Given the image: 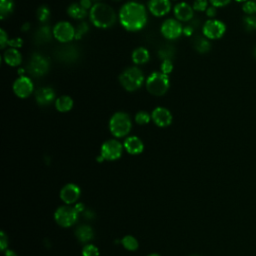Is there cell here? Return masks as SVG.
<instances>
[{
    "label": "cell",
    "mask_w": 256,
    "mask_h": 256,
    "mask_svg": "<svg viewBox=\"0 0 256 256\" xmlns=\"http://www.w3.org/2000/svg\"><path fill=\"white\" fill-rule=\"evenodd\" d=\"M118 19L121 26L128 32L140 31L147 24V9L138 1H128L119 10Z\"/></svg>",
    "instance_id": "obj_1"
},
{
    "label": "cell",
    "mask_w": 256,
    "mask_h": 256,
    "mask_svg": "<svg viewBox=\"0 0 256 256\" xmlns=\"http://www.w3.org/2000/svg\"><path fill=\"white\" fill-rule=\"evenodd\" d=\"M90 22L97 28L107 29L117 21V14L114 9L103 2L94 3L89 10Z\"/></svg>",
    "instance_id": "obj_2"
},
{
    "label": "cell",
    "mask_w": 256,
    "mask_h": 256,
    "mask_svg": "<svg viewBox=\"0 0 256 256\" xmlns=\"http://www.w3.org/2000/svg\"><path fill=\"white\" fill-rule=\"evenodd\" d=\"M119 82L122 87L129 92L138 90L144 82V74L137 66H130L119 75Z\"/></svg>",
    "instance_id": "obj_3"
},
{
    "label": "cell",
    "mask_w": 256,
    "mask_h": 256,
    "mask_svg": "<svg viewBox=\"0 0 256 256\" xmlns=\"http://www.w3.org/2000/svg\"><path fill=\"white\" fill-rule=\"evenodd\" d=\"M170 86V80L167 74L160 71L152 72L146 79L147 91L155 96L164 95Z\"/></svg>",
    "instance_id": "obj_4"
},
{
    "label": "cell",
    "mask_w": 256,
    "mask_h": 256,
    "mask_svg": "<svg viewBox=\"0 0 256 256\" xmlns=\"http://www.w3.org/2000/svg\"><path fill=\"white\" fill-rule=\"evenodd\" d=\"M50 69V60L41 53L34 52L27 64V71L33 77H42Z\"/></svg>",
    "instance_id": "obj_5"
},
{
    "label": "cell",
    "mask_w": 256,
    "mask_h": 256,
    "mask_svg": "<svg viewBox=\"0 0 256 256\" xmlns=\"http://www.w3.org/2000/svg\"><path fill=\"white\" fill-rule=\"evenodd\" d=\"M109 128L111 133L116 137H123L128 134L131 129V121L128 114L124 112L115 113L110 119Z\"/></svg>",
    "instance_id": "obj_6"
},
{
    "label": "cell",
    "mask_w": 256,
    "mask_h": 256,
    "mask_svg": "<svg viewBox=\"0 0 256 256\" xmlns=\"http://www.w3.org/2000/svg\"><path fill=\"white\" fill-rule=\"evenodd\" d=\"M53 37L62 44L70 43L75 39V27L68 21H59L53 28Z\"/></svg>",
    "instance_id": "obj_7"
},
{
    "label": "cell",
    "mask_w": 256,
    "mask_h": 256,
    "mask_svg": "<svg viewBox=\"0 0 256 256\" xmlns=\"http://www.w3.org/2000/svg\"><path fill=\"white\" fill-rule=\"evenodd\" d=\"M202 32L204 37L209 40H217L222 37L226 32V25L218 19H209L203 24Z\"/></svg>",
    "instance_id": "obj_8"
},
{
    "label": "cell",
    "mask_w": 256,
    "mask_h": 256,
    "mask_svg": "<svg viewBox=\"0 0 256 256\" xmlns=\"http://www.w3.org/2000/svg\"><path fill=\"white\" fill-rule=\"evenodd\" d=\"M160 32L165 39L175 40L183 34V26L176 18H168L162 22Z\"/></svg>",
    "instance_id": "obj_9"
},
{
    "label": "cell",
    "mask_w": 256,
    "mask_h": 256,
    "mask_svg": "<svg viewBox=\"0 0 256 256\" xmlns=\"http://www.w3.org/2000/svg\"><path fill=\"white\" fill-rule=\"evenodd\" d=\"M77 214L78 212L75 207L61 206L55 212V220L60 226L69 227L76 222Z\"/></svg>",
    "instance_id": "obj_10"
},
{
    "label": "cell",
    "mask_w": 256,
    "mask_h": 256,
    "mask_svg": "<svg viewBox=\"0 0 256 256\" xmlns=\"http://www.w3.org/2000/svg\"><path fill=\"white\" fill-rule=\"evenodd\" d=\"M80 52L77 46L66 43L62 46H59L55 51V57L65 63H74L79 59Z\"/></svg>",
    "instance_id": "obj_11"
},
{
    "label": "cell",
    "mask_w": 256,
    "mask_h": 256,
    "mask_svg": "<svg viewBox=\"0 0 256 256\" xmlns=\"http://www.w3.org/2000/svg\"><path fill=\"white\" fill-rule=\"evenodd\" d=\"M12 88L16 96H18L19 98H27L32 94L34 85L29 77L23 75L14 81Z\"/></svg>",
    "instance_id": "obj_12"
},
{
    "label": "cell",
    "mask_w": 256,
    "mask_h": 256,
    "mask_svg": "<svg viewBox=\"0 0 256 256\" xmlns=\"http://www.w3.org/2000/svg\"><path fill=\"white\" fill-rule=\"evenodd\" d=\"M122 154V145L117 140H108L101 147V156L106 160L118 159Z\"/></svg>",
    "instance_id": "obj_13"
},
{
    "label": "cell",
    "mask_w": 256,
    "mask_h": 256,
    "mask_svg": "<svg viewBox=\"0 0 256 256\" xmlns=\"http://www.w3.org/2000/svg\"><path fill=\"white\" fill-rule=\"evenodd\" d=\"M147 7L153 16L163 17L171 10V2L170 0H149Z\"/></svg>",
    "instance_id": "obj_14"
},
{
    "label": "cell",
    "mask_w": 256,
    "mask_h": 256,
    "mask_svg": "<svg viewBox=\"0 0 256 256\" xmlns=\"http://www.w3.org/2000/svg\"><path fill=\"white\" fill-rule=\"evenodd\" d=\"M175 18L180 22H189L193 19L194 9L186 2H179L173 7Z\"/></svg>",
    "instance_id": "obj_15"
},
{
    "label": "cell",
    "mask_w": 256,
    "mask_h": 256,
    "mask_svg": "<svg viewBox=\"0 0 256 256\" xmlns=\"http://www.w3.org/2000/svg\"><path fill=\"white\" fill-rule=\"evenodd\" d=\"M152 119L157 126L166 127L171 124L172 115L168 109L164 107H157L152 112Z\"/></svg>",
    "instance_id": "obj_16"
},
{
    "label": "cell",
    "mask_w": 256,
    "mask_h": 256,
    "mask_svg": "<svg viewBox=\"0 0 256 256\" xmlns=\"http://www.w3.org/2000/svg\"><path fill=\"white\" fill-rule=\"evenodd\" d=\"M35 99L38 105L40 106L49 105L55 99V91L53 90V88L48 86L41 87L35 92Z\"/></svg>",
    "instance_id": "obj_17"
},
{
    "label": "cell",
    "mask_w": 256,
    "mask_h": 256,
    "mask_svg": "<svg viewBox=\"0 0 256 256\" xmlns=\"http://www.w3.org/2000/svg\"><path fill=\"white\" fill-rule=\"evenodd\" d=\"M79 196H80L79 187L71 183L65 185L60 192L61 199L67 204L74 203L79 198Z\"/></svg>",
    "instance_id": "obj_18"
},
{
    "label": "cell",
    "mask_w": 256,
    "mask_h": 256,
    "mask_svg": "<svg viewBox=\"0 0 256 256\" xmlns=\"http://www.w3.org/2000/svg\"><path fill=\"white\" fill-rule=\"evenodd\" d=\"M3 60L8 66L17 67L22 63V54L18 49L10 47L4 51Z\"/></svg>",
    "instance_id": "obj_19"
},
{
    "label": "cell",
    "mask_w": 256,
    "mask_h": 256,
    "mask_svg": "<svg viewBox=\"0 0 256 256\" xmlns=\"http://www.w3.org/2000/svg\"><path fill=\"white\" fill-rule=\"evenodd\" d=\"M53 37V31L49 25L43 24L41 25L34 34V41L36 44H45L50 42Z\"/></svg>",
    "instance_id": "obj_20"
},
{
    "label": "cell",
    "mask_w": 256,
    "mask_h": 256,
    "mask_svg": "<svg viewBox=\"0 0 256 256\" xmlns=\"http://www.w3.org/2000/svg\"><path fill=\"white\" fill-rule=\"evenodd\" d=\"M67 14L75 20H83L89 16L88 10L83 8L80 3H71L67 7Z\"/></svg>",
    "instance_id": "obj_21"
},
{
    "label": "cell",
    "mask_w": 256,
    "mask_h": 256,
    "mask_svg": "<svg viewBox=\"0 0 256 256\" xmlns=\"http://www.w3.org/2000/svg\"><path fill=\"white\" fill-rule=\"evenodd\" d=\"M149 59H150L149 51L146 48L142 47V46L135 48L132 51L131 60L136 66H137V65H143V64L147 63L149 61Z\"/></svg>",
    "instance_id": "obj_22"
},
{
    "label": "cell",
    "mask_w": 256,
    "mask_h": 256,
    "mask_svg": "<svg viewBox=\"0 0 256 256\" xmlns=\"http://www.w3.org/2000/svg\"><path fill=\"white\" fill-rule=\"evenodd\" d=\"M124 147L130 154H139V153L142 152L144 146L142 141L138 137H136V136H131V137L125 140Z\"/></svg>",
    "instance_id": "obj_23"
},
{
    "label": "cell",
    "mask_w": 256,
    "mask_h": 256,
    "mask_svg": "<svg viewBox=\"0 0 256 256\" xmlns=\"http://www.w3.org/2000/svg\"><path fill=\"white\" fill-rule=\"evenodd\" d=\"M55 106L58 111L67 112V111L71 110V108L73 107V100L70 96L62 95L56 99Z\"/></svg>",
    "instance_id": "obj_24"
},
{
    "label": "cell",
    "mask_w": 256,
    "mask_h": 256,
    "mask_svg": "<svg viewBox=\"0 0 256 256\" xmlns=\"http://www.w3.org/2000/svg\"><path fill=\"white\" fill-rule=\"evenodd\" d=\"M14 11L13 0H0V19L5 20Z\"/></svg>",
    "instance_id": "obj_25"
},
{
    "label": "cell",
    "mask_w": 256,
    "mask_h": 256,
    "mask_svg": "<svg viewBox=\"0 0 256 256\" xmlns=\"http://www.w3.org/2000/svg\"><path fill=\"white\" fill-rule=\"evenodd\" d=\"M75 235L77 237V239L81 242H87L91 240L93 238V230L91 229L90 226L87 225H81L79 226L76 231Z\"/></svg>",
    "instance_id": "obj_26"
},
{
    "label": "cell",
    "mask_w": 256,
    "mask_h": 256,
    "mask_svg": "<svg viewBox=\"0 0 256 256\" xmlns=\"http://www.w3.org/2000/svg\"><path fill=\"white\" fill-rule=\"evenodd\" d=\"M193 46L197 52L201 54L207 53L211 49V43L209 42V39L206 37H197L193 42Z\"/></svg>",
    "instance_id": "obj_27"
},
{
    "label": "cell",
    "mask_w": 256,
    "mask_h": 256,
    "mask_svg": "<svg viewBox=\"0 0 256 256\" xmlns=\"http://www.w3.org/2000/svg\"><path fill=\"white\" fill-rule=\"evenodd\" d=\"M175 55V49L173 46L165 45L158 50V57L162 60H172Z\"/></svg>",
    "instance_id": "obj_28"
},
{
    "label": "cell",
    "mask_w": 256,
    "mask_h": 256,
    "mask_svg": "<svg viewBox=\"0 0 256 256\" xmlns=\"http://www.w3.org/2000/svg\"><path fill=\"white\" fill-rule=\"evenodd\" d=\"M50 14H51V12H50V9L47 5H40L36 10L37 20L42 24H46V22L50 18Z\"/></svg>",
    "instance_id": "obj_29"
},
{
    "label": "cell",
    "mask_w": 256,
    "mask_h": 256,
    "mask_svg": "<svg viewBox=\"0 0 256 256\" xmlns=\"http://www.w3.org/2000/svg\"><path fill=\"white\" fill-rule=\"evenodd\" d=\"M89 24L85 21H81L75 27V40H80L89 31Z\"/></svg>",
    "instance_id": "obj_30"
},
{
    "label": "cell",
    "mask_w": 256,
    "mask_h": 256,
    "mask_svg": "<svg viewBox=\"0 0 256 256\" xmlns=\"http://www.w3.org/2000/svg\"><path fill=\"white\" fill-rule=\"evenodd\" d=\"M122 245L128 250H135L138 247V242L133 236L127 235L122 239Z\"/></svg>",
    "instance_id": "obj_31"
},
{
    "label": "cell",
    "mask_w": 256,
    "mask_h": 256,
    "mask_svg": "<svg viewBox=\"0 0 256 256\" xmlns=\"http://www.w3.org/2000/svg\"><path fill=\"white\" fill-rule=\"evenodd\" d=\"M192 7L194 11L205 12L208 8V0H194Z\"/></svg>",
    "instance_id": "obj_32"
},
{
    "label": "cell",
    "mask_w": 256,
    "mask_h": 256,
    "mask_svg": "<svg viewBox=\"0 0 256 256\" xmlns=\"http://www.w3.org/2000/svg\"><path fill=\"white\" fill-rule=\"evenodd\" d=\"M135 120L138 124H147L150 121V115L146 111H139L135 116Z\"/></svg>",
    "instance_id": "obj_33"
},
{
    "label": "cell",
    "mask_w": 256,
    "mask_h": 256,
    "mask_svg": "<svg viewBox=\"0 0 256 256\" xmlns=\"http://www.w3.org/2000/svg\"><path fill=\"white\" fill-rule=\"evenodd\" d=\"M242 10L247 15L255 14L256 13V2L255 1H250V0H248V1L244 2Z\"/></svg>",
    "instance_id": "obj_34"
},
{
    "label": "cell",
    "mask_w": 256,
    "mask_h": 256,
    "mask_svg": "<svg viewBox=\"0 0 256 256\" xmlns=\"http://www.w3.org/2000/svg\"><path fill=\"white\" fill-rule=\"evenodd\" d=\"M160 69L161 72H163L164 74H170L173 70V63L172 60H162L161 66H160Z\"/></svg>",
    "instance_id": "obj_35"
},
{
    "label": "cell",
    "mask_w": 256,
    "mask_h": 256,
    "mask_svg": "<svg viewBox=\"0 0 256 256\" xmlns=\"http://www.w3.org/2000/svg\"><path fill=\"white\" fill-rule=\"evenodd\" d=\"M83 256H98L99 251L98 248L94 245H86L82 250Z\"/></svg>",
    "instance_id": "obj_36"
},
{
    "label": "cell",
    "mask_w": 256,
    "mask_h": 256,
    "mask_svg": "<svg viewBox=\"0 0 256 256\" xmlns=\"http://www.w3.org/2000/svg\"><path fill=\"white\" fill-rule=\"evenodd\" d=\"M8 41H9L8 34L3 28H1L0 29V47H1V49H4L8 45Z\"/></svg>",
    "instance_id": "obj_37"
},
{
    "label": "cell",
    "mask_w": 256,
    "mask_h": 256,
    "mask_svg": "<svg viewBox=\"0 0 256 256\" xmlns=\"http://www.w3.org/2000/svg\"><path fill=\"white\" fill-rule=\"evenodd\" d=\"M8 46L11 47V48H16V49L21 48L23 46V40L20 37H16V38L9 39Z\"/></svg>",
    "instance_id": "obj_38"
},
{
    "label": "cell",
    "mask_w": 256,
    "mask_h": 256,
    "mask_svg": "<svg viewBox=\"0 0 256 256\" xmlns=\"http://www.w3.org/2000/svg\"><path fill=\"white\" fill-rule=\"evenodd\" d=\"M231 0H209L212 6L219 8V7H224L230 3Z\"/></svg>",
    "instance_id": "obj_39"
},
{
    "label": "cell",
    "mask_w": 256,
    "mask_h": 256,
    "mask_svg": "<svg viewBox=\"0 0 256 256\" xmlns=\"http://www.w3.org/2000/svg\"><path fill=\"white\" fill-rule=\"evenodd\" d=\"M194 29H195V25L191 22L190 24H187L183 27V35L189 37L191 36L193 32H194Z\"/></svg>",
    "instance_id": "obj_40"
},
{
    "label": "cell",
    "mask_w": 256,
    "mask_h": 256,
    "mask_svg": "<svg viewBox=\"0 0 256 256\" xmlns=\"http://www.w3.org/2000/svg\"><path fill=\"white\" fill-rule=\"evenodd\" d=\"M205 13H206V16H208L210 19H213L214 17L216 16V14H217V9H216V7L211 5V6H208V8L206 9Z\"/></svg>",
    "instance_id": "obj_41"
},
{
    "label": "cell",
    "mask_w": 256,
    "mask_h": 256,
    "mask_svg": "<svg viewBox=\"0 0 256 256\" xmlns=\"http://www.w3.org/2000/svg\"><path fill=\"white\" fill-rule=\"evenodd\" d=\"M80 5L85 8L86 10H90L91 7L93 6V1L92 0H80Z\"/></svg>",
    "instance_id": "obj_42"
},
{
    "label": "cell",
    "mask_w": 256,
    "mask_h": 256,
    "mask_svg": "<svg viewBox=\"0 0 256 256\" xmlns=\"http://www.w3.org/2000/svg\"><path fill=\"white\" fill-rule=\"evenodd\" d=\"M0 235H1V236H0V244H1V249L2 250H4L5 249V247L7 246V239H6V236H5V234H4V232L2 231L1 233H0Z\"/></svg>",
    "instance_id": "obj_43"
},
{
    "label": "cell",
    "mask_w": 256,
    "mask_h": 256,
    "mask_svg": "<svg viewBox=\"0 0 256 256\" xmlns=\"http://www.w3.org/2000/svg\"><path fill=\"white\" fill-rule=\"evenodd\" d=\"M244 21H245V23L247 24V25H249V26H251V27H255V23H256V18H254V17H252V16H247L246 17V18L244 19Z\"/></svg>",
    "instance_id": "obj_44"
},
{
    "label": "cell",
    "mask_w": 256,
    "mask_h": 256,
    "mask_svg": "<svg viewBox=\"0 0 256 256\" xmlns=\"http://www.w3.org/2000/svg\"><path fill=\"white\" fill-rule=\"evenodd\" d=\"M30 23L29 22H25V23H23L22 24V26H21V31L22 32H27V31H29L30 30Z\"/></svg>",
    "instance_id": "obj_45"
},
{
    "label": "cell",
    "mask_w": 256,
    "mask_h": 256,
    "mask_svg": "<svg viewBox=\"0 0 256 256\" xmlns=\"http://www.w3.org/2000/svg\"><path fill=\"white\" fill-rule=\"evenodd\" d=\"M74 207H75V209L77 210V212H81V211H83V204H81V203L77 204V205H75Z\"/></svg>",
    "instance_id": "obj_46"
},
{
    "label": "cell",
    "mask_w": 256,
    "mask_h": 256,
    "mask_svg": "<svg viewBox=\"0 0 256 256\" xmlns=\"http://www.w3.org/2000/svg\"><path fill=\"white\" fill-rule=\"evenodd\" d=\"M5 255L6 256H17L13 251H11V250H7L6 252H5Z\"/></svg>",
    "instance_id": "obj_47"
},
{
    "label": "cell",
    "mask_w": 256,
    "mask_h": 256,
    "mask_svg": "<svg viewBox=\"0 0 256 256\" xmlns=\"http://www.w3.org/2000/svg\"><path fill=\"white\" fill-rule=\"evenodd\" d=\"M235 1L236 2H246V1H248V0H235Z\"/></svg>",
    "instance_id": "obj_48"
},
{
    "label": "cell",
    "mask_w": 256,
    "mask_h": 256,
    "mask_svg": "<svg viewBox=\"0 0 256 256\" xmlns=\"http://www.w3.org/2000/svg\"><path fill=\"white\" fill-rule=\"evenodd\" d=\"M92 1H93V2H95V3H97V2H101L100 0H92Z\"/></svg>",
    "instance_id": "obj_49"
},
{
    "label": "cell",
    "mask_w": 256,
    "mask_h": 256,
    "mask_svg": "<svg viewBox=\"0 0 256 256\" xmlns=\"http://www.w3.org/2000/svg\"><path fill=\"white\" fill-rule=\"evenodd\" d=\"M148 256H159V255H158V254H155V253H154V254H150V255H148Z\"/></svg>",
    "instance_id": "obj_50"
},
{
    "label": "cell",
    "mask_w": 256,
    "mask_h": 256,
    "mask_svg": "<svg viewBox=\"0 0 256 256\" xmlns=\"http://www.w3.org/2000/svg\"><path fill=\"white\" fill-rule=\"evenodd\" d=\"M113 1L114 2H120V1H122V0H113Z\"/></svg>",
    "instance_id": "obj_51"
},
{
    "label": "cell",
    "mask_w": 256,
    "mask_h": 256,
    "mask_svg": "<svg viewBox=\"0 0 256 256\" xmlns=\"http://www.w3.org/2000/svg\"><path fill=\"white\" fill-rule=\"evenodd\" d=\"M172 1H177V0H172Z\"/></svg>",
    "instance_id": "obj_52"
},
{
    "label": "cell",
    "mask_w": 256,
    "mask_h": 256,
    "mask_svg": "<svg viewBox=\"0 0 256 256\" xmlns=\"http://www.w3.org/2000/svg\"><path fill=\"white\" fill-rule=\"evenodd\" d=\"M254 28H255V29H256V23H255V27H254Z\"/></svg>",
    "instance_id": "obj_53"
}]
</instances>
